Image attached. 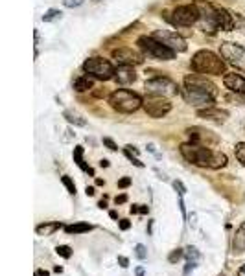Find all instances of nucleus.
I'll list each match as a JSON object with an SVG mask.
<instances>
[{
    "instance_id": "obj_1",
    "label": "nucleus",
    "mask_w": 245,
    "mask_h": 276,
    "mask_svg": "<svg viewBox=\"0 0 245 276\" xmlns=\"http://www.w3.org/2000/svg\"><path fill=\"white\" fill-rule=\"evenodd\" d=\"M183 94L184 100L188 101L192 107H214V101L218 98V87L203 74H190V76L184 77Z\"/></svg>"
},
{
    "instance_id": "obj_2",
    "label": "nucleus",
    "mask_w": 245,
    "mask_h": 276,
    "mask_svg": "<svg viewBox=\"0 0 245 276\" xmlns=\"http://www.w3.org/2000/svg\"><path fill=\"white\" fill-rule=\"evenodd\" d=\"M181 155H183L190 164H196L199 168L220 169L227 164V157L221 151H212L207 146L201 144H183L181 146Z\"/></svg>"
},
{
    "instance_id": "obj_3",
    "label": "nucleus",
    "mask_w": 245,
    "mask_h": 276,
    "mask_svg": "<svg viewBox=\"0 0 245 276\" xmlns=\"http://www.w3.org/2000/svg\"><path fill=\"white\" fill-rule=\"evenodd\" d=\"M192 69L197 74H208V76H221L225 74V63L220 55H216L210 50H199L192 57Z\"/></svg>"
},
{
    "instance_id": "obj_4",
    "label": "nucleus",
    "mask_w": 245,
    "mask_h": 276,
    "mask_svg": "<svg viewBox=\"0 0 245 276\" xmlns=\"http://www.w3.org/2000/svg\"><path fill=\"white\" fill-rule=\"evenodd\" d=\"M109 103L111 107L122 113V115H131L138 109L142 107V98L131 91H125V89H120V91H115L111 96H109Z\"/></svg>"
},
{
    "instance_id": "obj_5",
    "label": "nucleus",
    "mask_w": 245,
    "mask_h": 276,
    "mask_svg": "<svg viewBox=\"0 0 245 276\" xmlns=\"http://www.w3.org/2000/svg\"><path fill=\"white\" fill-rule=\"evenodd\" d=\"M138 46H140V50H142L146 55H149V57H153V59H159V61H172L177 54V52H173V50L168 48L166 45H162L159 39L146 37V35L138 39Z\"/></svg>"
},
{
    "instance_id": "obj_6",
    "label": "nucleus",
    "mask_w": 245,
    "mask_h": 276,
    "mask_svg": "<svg viewBox=\"0 0 245 276\" xmlns=\"http://www.w3.org/2000/svg\"><path fill=\"white\" fill-rule=\"evenodd\" d=\"M142 107H144L146 115L151 118H162L172 111V103L166 96L161 94H147L146 98H142Z\"/></svg>"
},
{
    "instance_id": "obj_7",
    "label": "nucleus",
    "mask_w": 245,
    "mask_h": 276,
    "mask_svg": "<svg viewBox=\"0 0 245 276\" xmlns=\"http://www.w3.org/2000/svg\"><path fill=\"white\" fill-rule=\"evenodd\" d=\"M83 70L87 74H91L92 77L101 79V81H107L111 77H115L116 74L115 67L107 59H103V57H89L83 63Z\"/></svg>"
},
{
    "instance_id": "obj_8",
    "label": "nucleus",
    "mask_w": 245,
    "mask_h": 276,
    "mask_svg": "<svg viewBox=\"0 0 245 276\" xmlns=\"http://www.w3.org/2000/svg\"><path fill=\"white\" fill-rule=\"evenodd\" d=\"M166 19L175 26H192L201 19V13L196 4L194 6H179L172 11V15L166 13Z\"/></svg>"
},
{
    "instance_id": "obj_9",
    "label": "nucleus",
    "mask_w": 245,
    "mask_h": 276,
    "mask_svg": "<svg viewBox=\"0 0 245 276\" xmlns=\"http://www.w3.org/2000/svg\"><path fill=\"white\" fill-rule=\"evenodd\" d=\"M220 54L223 59H227L229 65L234 69L245 72V48L236 45V43H221L220 46Z\"/></svg>"
},
{
    "instance_id": "obj_10",
    "label": "nucleus",
    "mask_w": 245,
    "mask_h": 276,
    "mask_svg": "<svg viewBox=\"0 0 245 276\" xmlns=\"http://www.w3.org/2000/svg\"><path fill=\"white\" fill-rule=\"evenodd\" d=\"M146 91L151 92V94H161V96H175L179 89L172 79L164 76H157L146 81Z\"/></svg>"
},
{
    "instance_id": "obj_11",
    "label": "nucleus",
    "mask_w": 245,
    "mask_h": 276,
    "mask_svg": "<svg viewBox=\"0 0 245 276\" xmlns=\"http://www.w3.org/2000/svg\"><path fill=\"white\" fill-rule=\"evenodd\" d=\"M155 39H159L162 45H166L168 48H172L173 52H186V43H184V39L181 35H177L173 31H168V30H157L153 33Z\"/></svg>"
},
{
    "instance_id": "obj_12",
    "label": "nucleus",
    "mask_w": 245,
    "mask_h": 276,
    "mask_svg": "<svg viewBox=\"0 0 245 276\" xmlns=\"http://www.w3.org/2000/svg\"><path fill=\"white\" fill-rule=\"evenodd\" d=\"M113 59H115L118 65H140L144 61L142 54H138L137 50L133 48H118V50H113Z\"/></svg>"
},
{
    "instance_id": "obj_13",
    "label": "nucleus",
    "mask_w": 245,
    "mask_h": 276,
    "mask_svg": "<svg viewBox=\"0 0 245 276\" xmlns=\"http://www.w3.org/2000/svg\"><path fill=\"white\" fill-rule=\"evenodd\" d=\"M216 24H218V30L232 31L234 30V13H230L225 8H216Z\"/></svg>"
},
{
    "instance_id": "obj_14",
    "label": "nucleus",
    "mask_w": 245,
    "mask_h": 276,
    "mask_svg": "<svg viewBox=\"0 0 245 276\" xmlns=\"http://www.w3.org/2000/svg\"><path fill=\"white\" fill-rule=\"evenodd\" d=\"M223 85L230 92H236L240 96H245V77L240 74H227L223 77Z\"/></svg>"
},
{
    "instance_id": "obj_15",
    "label": "nucleus",
    "mask_w": 245,
    "mask_h": 276,
    "mask_svg": "<svg viewBox=\"0 0 245 276\" xmlns=\"http://www.w3.org/2000/svg\"><path fill=\"white\" fill-rule=\"evenodd\" d=\"M197 116H199V118H205V120H212V122H216V123H223L229 118V113H227V111H221V109H216V107H207V109H197Z\"/></svg>"
},
{
    "instance_id": "obj_16",
    "label": "nucleus",
    "mask_w": 245,
    "mask_h": 276,
    "mask_svg": "<svg viewBox=\"0 0 245 276\" xmlns=\"http://www.w3.org/2000/svg\"><path fill=\"white\" fill-rule=\"evenodd\" d=\"M115 79H116V83H120V85H129L137 79V72H135L133 67H129V65H120V67L116 69Z\"/></svg>"
},
{
    "instance_id": "obj_17",
    "label": "nucleus",
    "mask_w": 245,
    "mask_h": 276,
    "mask_svg": "<svg viewBox=\"0 0 245 276\" xmlns=\"http://www.w3.org/2000/svg\"><path fill=\"white\" fill-rule=\"evenodd\" d=\"M232 249L236 254L245 253V223L236 230V236L232 239Z\"/></svg>"
},
{
    "instance_id": "obj_18",
    "label": "nucleus",
    "mask_w": 245,
    "mask_h": 276,
    "mask_svg": "<svg viewBox=\"0 0 245 276\" xmlns=\"http://www.w3.org/2000/svg\"><path fill=\"white\" fill-rule=\"evenodd\" d=\"M72 157H74V162H76L79 168L83 169L85 173L94 175V169H92L91 166H87V164H85V161H83V147H81V146L74 147V153H72Z\"/></svg>"
},
{
    "instance_id": "obj_19",
    "label": "nucleus",
    "mask_w": 245,
    "mask_h": 276,
    "mask_svg": "<svg viewBox=\"0 0 245 276\" xmlns=\"http://www.w3.org/2000/svg\"><path fill=\"white\" fill-rule=\"evenodd\" d=\"M59 229H63V225H61V223L54 221V223H45V225H39L37 229H35V232H37L39 236H52L55 230H59Z\"/></svg>"
},
{
    "instance_id": "obj_20",
    "label": "nucleus",
    "mask_w": 245,
    "mask_h": 276,
    "mask_svg": "<svg viewBox=\"0 0 245 276\" xmlns=\"http://www.w3.org/2000/svg\"><path fill=\"white\" fill-rule=\"evenodd\" d=\"M92 85H94V81H92L91 76H81L74 81V89H76L77 92H85V91H89V89H92Z\"/></svg>"
},
{
    "instance_id": "obj_21",
    "label": "nucleus",
    "mask_w": 245,
    "mask_h": 276,
    "mask_svg": "<svg viewBox=\"0 0 245 276\" xmlns=\"http://www.w3.org/2000/svg\"><path fill=\"white\" fill-rule=\"evenodd\" d=\"M94 227L89 225V223H76V225H69V227H65V232L67 234H83V232H89L92 230Z\"/></svg>"
},
{
    "instance_id": "obj_22",
    "label": "nucleus",
    "mask_w": 245,
    "mask_h": 276,
    "mask_svg": "<svg viewBox=\"0 0 245 276\" xmlns=\"http://www.w3.org/2000/svg\"><path fill=\"white\" fill-rule=\"evenodd\" d=\"M63 116L67 118V122H69V123H74V125H79V127L87 125V122H85L83 118L77 115V113H74V111H65V113H63Z\"/></svg>"
},
{
    "instance_id": "obj_23",
    "label": "nucleus",
    "mask_w": 245,
    "mask_h": 276,
    "mask_svg": "<svg viewBox=\"0 0 245 276\" xmlns=\"http://www.w3.org/2000/svg\"><path fill=\"white\" fill-rule=\"evenodd\" d=\"M123 153H125V157H127V159H129V161L133 162L135 166H138V168H144V162H140V161H138V157H137L138 149H135L133 146H125Z\"/></svg>"
},
{
    "instance_id": "obj_24",
    "label": "nucleus",
    "mask_w": 245,
    "mask_h": 276,
    "mask_svg": "<svg viewBox=\"0 0 245 276\" xmlns=\"http://www.w3.org/2000/svg\"><path fill=\"white\" fill-rule=\"evenodd\" d=\"M184 256H186V260L192 261V263H197V260H199V253H197L196 247H188V249L184 251Z\"/></svg>"
},
{
    "instance_id": "obj_25",
    "label": "nucleus",
    "mask_w": 245,
    "mask_h": 276,
    "mask_svg": "<svg viewBox=\"0 0 245 276\" xmlns=\"http://www.w3.org/2000/svg\"><path fill=\"white\" fill-rule=\"evenodd\" d=\"M57 19H61V11H57V9H48L43 15L45 23H52V21H57Z\"/></svg>"
},
{
    "instance_id": "obj_26",
    "label": "nucleus",
    "mask_w": 245,
    "mask_h": 276,
    "mask_svg": "<svg viewBox=\"0 0 245 276\" xmlns=\"http://www.w3.org/2000/svg\"><path fill=\"white\" fill-rule=\"evenodd\" d=\"M234 153H236V159L245 166V142H240L234 147Z\"/></svg>"
},
{
    "instance_id": "obj_27",
    "label": "nucleus",
    "mask_w": 245,
    "mask_h": 276,
    "mask_svg": "<svg viewBox=\"0 0 245 276\" xmlns=\"http://www.w3.org/2000/svg\"><path fill=\"white\" fill-rule=\"evenodd\" d=\"M234 30H240L245 33V19L240 13H234Z\"/></svg>"
},
{
    "instance_id": "obj_28",
    "label": "nucleus",
    "mask_w": 245,
    "mask_h": 276,
    "mask_svg": "<svg viewBox=\"0 0 245 276\" xmlns=\"http://www.w3.org/2000/svg\"><path fill=\"white\" fill-rule=\"evenodd\" d=\"M55 253L59 254L61 258H70V256H72V249H70L69 245H59L55 249Z\"/></svg>"
},
{
    "instance_id": "obj_29",
    "label": "nucleus",
    "mask_w": 245,
    "mask_h": 276,
    "mask_svg": "<svg viewBox=\"0 0 245 276\" xmlns=\"http://www.w3.org/2000/svg\"><path fill=\"white\" fill-rule=\"evenodd\" d=\"M61 183L65 184V186H67V190H69V193H72V195H74V193H76V184L72 183V179H70V177H61Z\"/></svg>"
},
{
    "instance_id": "obj_30",
    "label": "nucleus",
    "mask_w": 245,
    "mask_h": 276,
    "mask_svg": "<svg viewBox=\"0 0 245 276\" xmlns=\"http://www.w3.org/2000/svg\"><path fill=\"white\" fill-rule=\"evenodd\" d=\"M135 256H137L138 260H146V258H147V251H146V247L138 243V245L135 247Z\"/></svg>"
},
{
    "instance_id": "obj_31",
    "label": "nucleus",
    "mask_w": 245,
    "mask_h": 276,
    "mask_svg": "<svg viewBox=\"0 0 245 276\" xmlns=\"http://www.w3.org/2000/svg\"><path fill=\"white\" fill-rule=\"evenodd\" d=\"M149 212V208L144 207V205H133L131 207V214H147Z\"/></svg>"
},
{
    "instance_id": "obj_32",
    "label": "nucleus",
    "mask_w": 245,
    "mask_h": 276,
    "mask_svg": "<svg viewBox=\"0 0 245 276\" xmlns=\"http://www.w3.org/2000/svg\"><path fill=\"white\" fill-rule=\"evenodd\" d=\"M183 256H184L183 251H181V249H177V251H173V253L170 254V258H168V260L172 261V263H175V261H179V260H181V258H183Z\"/></svg>"
},
{
    "instance_id": "obj_33",
    "label": "nucleus",
    "mask_w": 245,
    "mask_h": 276,
    "mask_svg": "<svg viewBox=\"0 0 245 276\" xmlns=\"http://www.w3.org/2000/svg\"><path fill=\"white\" fill-rule=\"evenodd\" d=\"M173 188H175V192L183 197L184 193H186V188H184V184L181 181H173Z\"/></svg>"
},
{
    "instance_id": "obj_34",
    "label": "nucleus",
    "mask_w": 245,
    "mask_h": 276,
    "mask_svg": "<svg viewBox=\"0 0 245 276\" xmlns=\"http://www.w3.org/2000/svg\"><path fill=\"white\" fill-rule=\"evenodd\" d=\"M85 0H63V4L67 6V8H77V6H81Z\"/></svg>"
},
{
    "instance_id": "obj_35",
    "label": "nucleus",
    "mask_w": 245,
    "mask_h": 276,
    "mask_svg": "<svg viewBox=\"0 0 245 276\" xmlns=\"http://www.w3.org/2000/svg\"><path fill=\"white\" fill-rule=\"evenodd\" d=\"M103 144H105V146H107L111 151H116V149H118V147H116V144L113 142V140H111V138H103Z\"/></svg>"
},
{
    "instance_id": "obj_36",
    "label": "nucleus",
    "mask_w": 245,
    "mask_h": 276,
    "mask_svg": "<svg viewBox=\"0 0 245 276\" xmlns=\"http://www.w3.org/2000/svg\"><path fill=\"white\" fill-rule=\"evenodd\" d=\"M129 184H131V179L125 177V179H122V181H118V188H127Z\"/></svg>"
},
{
    "instance_id": "obj_37",
    "label": "nucleus",
    "mask_w": 245,
    "mask_h": 276,
    "mask_svg": "<svg viewBox=\"0 0 245 276\" xmlns=\"http://www.w3.org/2000/svg\"><path fill=\"white\" fill-rule=\"evenodd\" d=\"M118 263H120L123 269L129 267V260H127V258H123V256H120V258H118Z\"/></svg>"
},
{
    "instance_id": "obj_38",
    "label": "nucleus",
    "mask_w": 245,
    "mask_h": 276,
    "mask_svg": "<svg viewBox=\"0 0 245 276\" xmlns=\"http://www.w3.org/2000/svg\"><path fill=\"white\" fill-rule=\"evenodd\" d=\"M131 227V223L127 221V219H122V221H120V229L122 230H127Z\"/></svg>"
},
{
    "instance_id": "obj_39",
    "label": "nucleus",
    "mask_w": 245,
    "mask_h": 276,
    "mask_svg": "<svg viewBox=\"0 0 245 276\" xmlns=\"http://www.w3.org/2000/svg\"><path fill=\"white\" fill-rule=\"evenodd\" d=\"M116 205H122V203H125V201H127V197H125V195H120V197H116Z\"/></svg>"
},
{
    "instance_id": "obj_40",
    "label": "nucleus",
    "mask_w": 245,
    "mask_h": 276,
    "mask_svg": "<svg viewBox=\"0 0 245 276\" xmlns=\"http://www.w3.org/2000/svg\"><path fill=\"white\" fill-rule=\"evenodd\" d=\"M35 276H50V273H48V271H43V269H41V271H37V273H35Z\"/></svg>"
},
{
    "instance_id": "obj_41",
    "label": "nucleus",
    "mask_w": 245,
    "mask_h": 276,
    "mask_svg": "<svg viewBox=\"0 0 245 276\" xmlns=\"http://www.w3.org/2000/svg\"><path fill=\"white\" fill-rule=\"evenodd\" d=\"M85 192H87L89 197H92V195H94V188H92V186H87V190H85Z\"/></svg>"
},
{
    "instance_id": "obj_42",
    "label": "nucleus",
    "mask_w": 245,
    "mask_h": 276,
    "mask_svg": "<svg viewBox=\"0 0 245 276\" xmlns=\"http://www.w3.org/2000/svg\"><path fill=\"white\" fill-rule=\"evenodd\" d=\"M100 166H101V168H107V166H109V161H105V159H103V161L100 162Z\"/></svg>"
},
{
    "instance_id": "obj_43",
    "label": "nucleus",
    "mask_w": 245,
    "mask_h": 276,
    "mask_svg": "<svg viewBox=\"0 0 245 276\" xmlns=\"http://www.w3.org/2000/svg\"><path fill=\"white\" fill-rule=\"evenodd\" d=\"M238 276H245V265L240 269V271H238Z\"/></svg>"
},
{
    "instance_id": "obj_44",
    "label": "nucleus",
    "mask_w": 245,
    "mask_h": 276,
    "mask_svg": "<svg viewBox=\"0 0 245 276\" xmlns=\"http://www.w3.org/2000/svg\"><path fill=\"white\" fill-rule=\"evenodd\" d=\"M98 207H100V208H107V203H105V199L100 201V205H98Z\"/></svg>"
},
{
    "instance_id": "obj_45",
    "label": "nucleus",
    "mask_w": 245,
    "mask_h": 276,
    "mask_svg": "<svg viewBox=\"0 0 245 276\" xmlns=\"http://www.w3.org/2000/svg\"><path fill=\"white\" fill-rule=\"evenodd\" d=\"M137 276H144V271H142V269H137Z\"/></svg>"
}]
</instances>
